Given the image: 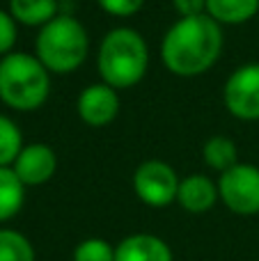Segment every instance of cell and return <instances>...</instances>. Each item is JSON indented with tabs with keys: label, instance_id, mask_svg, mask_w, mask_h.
Listing matches in <instances>:
<instances>
[{
	"label": "cell",
	"instance_id": "cell-1",
	"mask_svg": "<svg viewBox=\"0 0 259 261\" xmlns=\"http://www.w3.org/2000/svg\"><path fill=\"white\" fill-rule=\"evenodd\" d=\"M223 44V25L209 14L182 16L163 35L161 60L172 76L195 78L218 62Z\"/></svg>",
	"mask_w": 259,
	"mask_h": 261
},
{
	"label": "cell",
	"instance_id": "cell-2",
	"mask_svg": "<svg viewBox=\"0 0 259 261\" xmlns=\"http://www.w3.org/2000/svg\"><path fill=\"white\" fill-rule=\"evenodd\" d=\"M96 69L106 85L131 90L149 69V48L145 37L133 28H113L103 35L96 50Z\"/></svg>",
	"mask_w": 259,
	"mask_h": 261
},
{
	"label": "cell",
	"instance_id": "cell-3",
	"mask_svg": "<svg viewBox=\"0 0 259 261\" xmlns=\"http://www.w3.org/2000/svg\"><path fill=\"white\" fill-rule=\"evenodd\" d=\"M50 94V71L35 53H12L0 58V101L18 113L39 110Z\"/></svg>",
	"mask_w": 259,
	"mask_h": 261
},
{
	"label": "cell",
	"instance_id": "cell-4",
	"mask_svg": "<svg viewBox=\"0 0 259 261\" xmlns=\"http://www.w3.org/2000/svg\"><path fill=\"white\" fill-rule=\"evenodd\" d=\"M35 55L50 71V76H67L83 67L90 55V35L85 25L71 14H58L39 28L35 39Z\"/></svg>",
	"mask_w": 259,
	"mask_h": 261
},
{
	"label": "cell",
	"instance_id": "cell-5",
	"mask_svg": "<svg viewBox=\"0 0 259 261\" xmlns=\"http://www.w3.org/2000/svg\"><path fill=\"white\" fill-rule=\"evenodd\" d=\"M223 103L232 117L241 122L259 119V62L237 67L223 87Z\"/></svg>",
	"mask_w": 259,
	"mask_h": 261
},
{
	"label": "cell",
	"instance_id": "cell-6",
	"mask_svg": "<svg viewBox=\"0 0 259 261\" xmlns=\"http://www.w3.org/2000/svg\"><path fill=\"white\" fill-rule=\"evenodd\" d=\"M218 195L232 213L239 216L259 213V167L237 163L232 170L223 172L218 181Z\"/></svg>",
	"mask_w": 259,
	"mask_h": 261
},
{
	"label": "cell",
	"instance_id": "cell-7",
	"mask_svg": "<svg viewBox=\"0 0 259 261\" xmlns=\"http://www.w3.org/2000/svg\"><path fill=\"white\" fill-rule=\"evenodd\" d=\"M179 176L168 163L163 161H145L138 165L133 174V190L140 202L149 206H168L177 199L179 193Z\"/></svg>",
	"mask_w": 259,
	"mask_h": 261
},
{
	"label": "cell",
	"instance_id": "cell-8",
	"mask_svg": "<svg viewBox=\"0 0 259 261\" xmlns=\"http://www.w3.org/2000/svg\"><path fill=\"white\" fill-rule=\"evenodd\" d=\"M119 106L122 103H119L117 90L101 81L83 87V92L76 99V113L81 122H85L87 126L101 128L115 122V117L119 115Z\"/></svg>",
	"mask_w": 259,
	"mask_h": 261
},
{
	"label": "cell",
	"instance_id": "cell-9",
	"mask_svg": "<svg viewBox=\"0 0 259 261\" xmlns=\"http://www.w3.org/2000/svg\"><path fill=\"white\" fill-rule=\"evenodd\" d=\"M12 170L21 179L23 186H41L50 181V176L58 170V156L44 142H32L21 149Z\"/></svg>",
	"mask_w": 259,
	"mask_h": 261
},
{
	"label": "cell",
	"instance_id": "cell-10",
	"mask_svg": "<svg viewBox=\"0 0 259 261\" xmlns=\"http://www.w3.org/2000/svg\"><path fill=\"white\" fill-rule=\"evenodd\" d=\"M218 197V184H214L204 174H191L179 184L177 202L188 213H206L209 208H214Z\"/></svg>",
	"mask_w": 259,
	"mask_h": 261
},
{
	"label": "cell",
	"instance_id": "cell-11",
	"mask_svg": "<svg viewBox=\"0 0 259 261\" xmlns=\"http://www.w3.org/2000/svg\"><path fill=\"white\" fill-rule=\"evenodd\" d=\"M115 261H172V252L159 236L133 234L115 248Z\"/></svg>",
	"mask_w": 259,
	"mask_h": 261
},
{
	"label": "cell",
	"instance_id": "cell-12",
	"mask_svg": "<svg viewBox=\"0 0 259 261\" xmlns=\"http://www.w3.org/2000/svg\"><path fill=\"white\" fill-rule=\"evenodd\" d=\"M259 0H206V14L220 25H241L257 16Z\"/></svg>",
	"mask_w": 259,
	"mask_h": 261
},
{
	"label": "cell",
	"instance_id": "cell-13",
	"mask_svg": "<svg viewBox=\"0 0 259 261\" xmlns=\"http://www.w3.org/2000/svg\"><path fill=\"white\" fill-rule=\"evenodd\" d=\"M7 12L18 25L44 28L58 16V0H9Z\"/></svg>",
	"mask_w": 259,
	"mask_h": 261
},
{
	"label": "cell",
	"instance_id": "cell-14",
	"mask_svg": "<svg viewBox=\"0 0 259 261\" xmlns=\"http://www.w3.org/2000/svg\"><path fill=\"white\" fill-rule=\"evenodd\" d=\"M25 186L12 167H0V222L14 218L23 206Z\"/></svg>",
	"mask_w": 259,
	"mask_h": 261
},
{
	"label": "cell",
	"instance_id": "cell-15",
	"mask_svg": "<svg viewBox=\"0 0 259 261\" xmlns=\"http://www.w3.org/2000/svg\"><path fill=\"white\" fill-rule=\"evenodd\" d=\"M202 156H204V163L216 172H227L232 170L239 163V149L234 144L232 138L227 135H214L204 142L202 147Z\"/></svg>",
	"mask_w": 259,
	"mask_h": 261
},
{
	"label": "cell",
	"instance_id": "cell-16",
	"mask_svg": "<svg viewBox=\"0 0 259 261\" xmlns=\"http://www.w3.org/2000/svg\"><path fill=\"white\" fill-rule=\"evenodd\" d=\"M23 147L25 144L16 122L0 115V167H12Z\"/></svg>",
	"mask_w": 259,
	"mask_h": 261
},
{
	"label": "cell",
	"instance_id": "cell-17",
	"mask_svg": "<svg viewBox=\"0 0 259 261\" xmlns=\"http://www.w3.org/2000/svg\"><path fill=\"white\" fill-rule=\"evenodd\" d=\"M0 261H35V250L23 234L0 229Z\"/></svg>",
	"mask_w": 259,
	"mask_h": 261
},
{
	"label": "cell",
	"instance_id": "cell-18",
	"mask_svg": "<svg viewBox=\"0 0 259 261\" xmlns=\"http://www.w3.org/2000/svg\"><path fill=\"white\" fill-rule=\"evenodd\" d=\"M73 261H115V248L103 239H85L73 250Z\"/></svg>",
	"mask_w": 259,
	"mask_h": 261
},
{
	"label": "cell",
	"instance_id": "cell-19",
	"mask_svg": "<svg viewBox=\"0 0 259 261\" xmlns=\"http://www.w3.org/2000/svg\"><path fill=\"white\" fill-rule=\"evenodd\" d=\"M16 37H18V23L14 21V16L9 12L0 9V58L14 50Z\"/></svg>",
	"mask_w": 259,
	"mask_h": 261
},
{
	"label": "cell",
	"instance_id": "cell-20",
	"mask_svg": "<svg viewBox=\"0 0 259 261\" xmlns=\"http://www.w3.org/2000/svg\"><path fill=\"white\" fill-rule=\"evenodd\" d=\"M96 3H99V7L106 14L124 18V16H133V14L140 12L145 0H96Z\"/></svg>",
	"mask_w": 259,
	"mask_h": 261
},
{
	"label": "cell",
	"instance_id": "cell-21",
	"mask_svg": "<svg viewBox=\"0 0 259 261\" xmlns=\"http://www.w3.org/2000/svg\"><path fill=\"white\" fill-rule=\"evenodd\" d=\"M174 12L182 16H200L206 14V0H172Z\"/></svg>",
	"mask_w": 259,
	"mask_h": 261
}]
</instances>
